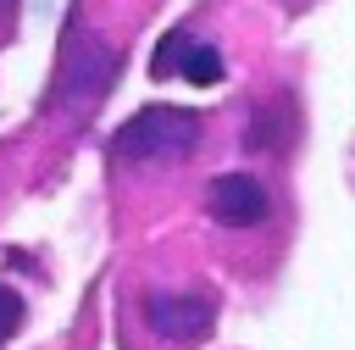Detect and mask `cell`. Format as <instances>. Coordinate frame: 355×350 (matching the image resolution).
I'll return each mask as SVG.
<instances>
[{
  "mask_svg": "<svg viewBox=\"0 0 355 350\" xmlns=\"http://www.w3.org/2000/svg\"><path fill=\"white\" fill-rule=\"evenodd\" d=\"M200 144V111L183 106H144L139 117H128L111 139V161L116 167H161V161H183Z\"/></svg>",
  "mask_w": 355,
  "mask_h": 350,
  "instance_id": "cell-1",
  "label": "cell"
},
{
  "mask_svg": "<svg viewBox=\"0 0 355 350\" xmlns=\"http://www.w3.org/2000/svg\"><path fill=\"white\" fill-rule=\"evenodd\" d=\"M116 67H122V50H116V44H105L100 33H72L50 100L67 106V111H83V106H94V100L116 83Z\"/></svg>",
  "mask_w": 355,
  "mask_h": 350,
  "instance_id": "cell-2",
  "label": "cell"
},
{
  "mask_svg": "<svg viewBox=\"0 0 355 350\" xmlns=\"http://www.w3.org/2000/svg\"><path fill=\"white\" fill-rule=\"evenodd\" d=\"M144 322L161 344H200L216 328V300L200 289H150L144 294Z\"/></svg>",
  "mask_w": 355,
  "mask_h": 350,
  "instance_id": "cell-3",
  "label": "cell"
},
{
  "mask_svg": "<svg viewBox=\"0 0 355 350\" xmlns=\"http://www.w3.org/2000/svg\"><path fill=\"white\" fill-rule=\"evenodd\" d=\"M205 211H211V222H222V228H255V222H266L272 194H266V183L250 178V172H222V178H211V189H205Z\"/></svg>",
  "mask_w": 355,
  "mask_h": 350,
  "instance_id": "cell-4",
  "label": "cell"
},
{
  "mask_svg": "<svg viewBox=\"0 0 355 350\" xmlns=\"http://www.w3.org/2000/svg\"><path fill=\"white\" fill-rule=\"evenodd\" d=\"M150 72L155 78H189V83H216L227 67H222V50L216 44H205L200 33H189V28H172L161 44H155V56H150Z\"/></svg>",
  "mask_w": 355,
  "mask_h": 350,
  "instance_id": "cell-5",
  "label": "cell"
},
{
  "mask_svg": "<svg viewBox=\"0 0 355 350\" xmlns=\"http://www.w3.org/2000/svg\"><path fill=\"white\" fill-rule=\"evenodd\" d=\"M300 128V111H294V94H277V100H261L250 111V128H244V144L255 156H283L288 139Z\"/></svg>",
  "mask_w": 355,
  "mask_h": 350,
  "instance_id": "cell-6",
  "label": "cell"
},
{
  "mask_svg": "<svg viewBox=\"0 0 355 350\" xmlns=\"http://www.w3.org/2000/svg\"><path fill=\"white\" fill-rule=\"evenodd\" d=\"M22 317H28V306H22V294L0 283V344H6V339H11L17 328H22Z\"/></svg>",
  "mask_w": 355,
  "mask_h": 350,
  "instance_id": "cell-7",
  "label": "cell"
},
{
  "mask_svg": "<svg viewBox=\"0 0 355 350\" xmlns=\"http://www.w3.org/2000/svg\"><path fill=\"white\" fill-rule=\"evenodd\" d=\"M11 6H17V0H0V22H6V17H11Z\"/></svg>",
  "mask_w": 355,
  "mask_h": 350,
  "instance_id": "cell-8",
  "label": "cell"
}]
</instances>
